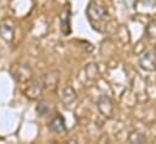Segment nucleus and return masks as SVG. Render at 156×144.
Returning <instances> with one entry per match:
<instances>
[{
  "label": "nucleus",
  "instance_id": "nucleus-1",
  "mask_svg": "<svg viewBox=\"0 0 156 144\" xmlns=\"http://www.w3.org/2000/svg\"><path fill=\"white\" fill-rule=\"evenodd\" d=\"M86 16H87V20H88L91 27L94 31H97L99 33L105 32V28H107L110 16H109L108 11L102 5H99L94 0H91L86 9Z\"/></svg>",
  "mask_w": 156,
  "mask_h": 144
},
{
  "label": "nucleus",
  "instance_id": "nucleus-2",
  "mask_svg": "<svg viewBox=\"0 0 156 144\" xmlns=\"http://www.w3.org/2000/svg\"><path fill=\"white\" fill-rule=\"evenodd\" d=\"M12 77L17 82H29L33 77V70L28 64H13L10 69Z\"/></svg>",
  "mask_w": 156,
  "mask_h": 144
},
{
  "label": "nucleus",
  "instance_id": "nucleus-3",
  "mask_svg": "<svg viewBox=\"0 0 156 144\" xmlns=\"http://www.w3.org/2000/svg\"><path fill=\"white\" fill-rule=\"evenodd\" d=\"M96 106L99 110V113L105 116L107 119H112L114 116V113H115V107H114V103L112 101V98L107 95H101L96 102Z\"/></svg>",
  "mask_w": 156,
  "mask_h": 144
},
{
  "label": "nucleus",
  "instance_id": "nucleus-4",
  "mask_svg": "<svg viewBox=\"0 0 156 144\" xmlns=\"http://www.w3.org/2000/svg\"><path fill=\"white\" fill-rule=\"evenodd\" d=\"M139 66L142 69L147 72L156 70V51L155 50H147L139 56Z\"/></svg>",
  "mask_w": 156,
  "mask_h": 144
},
{
  "label": "nucleus",
  "instance_id": "nucleus-5",
  "mask_svg": "<svg viewBox=\"0 0 156 144\" xmlns=\"http://www.w3.org/2000/svg\"><path fill=\"white\" fill-rule=\"evenodd\" d=\"M42 91H44V85H42L41 77H39V79H33L32 81H29V85L26 88L24 93L29 99L34 101V99H38L42 95Z\"/></svg>",
  "mask_w": 156,
  "mask_h": 144
},
{
  "label": "nucleus",
  "instance_id": "nucleus-6",
  "mask_svg": "<svg viewBox=\"0 0 156 144\" xmlns=\"http://www.w3.org/2000/svg\"><path fill=\"white\" fill-rule=\"evenodd\" d=\"M0 36L6 42H12L15 39V26L10 20L0 21Z\"/></svg>",
  "mask_w": 156,
  "mask_h": 144
},
{
  "label": "nucleus",
  "instance_id": "nucleus-7",
  "mask_svg": "<svg viewBox=\"0 0 156 144\" xmlns=\"http://www.w3.org/2000/svg\"><path fill=\"white\" fill-rule=\"evenodd\" d=\"M70 17H72V10H70V6L68 5L63 9L61 17H59V26H61V31H62L63 35H69L72 33Z\"/></svg>",
  "mask_w": 156,
  "mask_h": 144
},
{
  "label": "nucleus",
  "instance_id": "nucleus-8",
  "mask_svg": "<svg viewBox=\"0 0 156 144\" xmlns=\"http://www.w3.org/2000/svg\"><path fill=\"white\" fill-rule=\"evenodd\" d=\"M41 81L44 85V90L53 91L56 90L58 82H59V73L58 72H48L41 76Z\"/></svg>",
  "mask_w": 156,
  "mask_h": 144
},
{
  "label": "nucleus",
  "instance_id": "nucleus-9",
  "mask_svg": "<svg viewBox=\"0 0 156 144\" xmlns=\"http://www.w3.org/2000/svg\"><path fill=\"white\" fill-rule=\"evenodd\" d=\"M48 128L53 133H63L67 131V125H66V119L63 115L57 114L48 124Z\"/></svg>",
  "mask_w": 156,
  "mask_h": 144
},
{
  "label": "nucleus",
  "instance_id": "nucleus-10",
  "mask_svg": "<svg viewBox=\"0 0 156 144\" xmlns=\"http://www.w3.org/2000/svg\"><path fill=\"white\" fill-rule=\"evenodd\" d=\"M62 102L66 106H70L73 102H75L76 99V92L72 86H66L62 91V96H61Z\"/></svg>",
  "mask_w": 156,
  "mask_h": 144
},
{
  "label": "nucleus",
  "instance_id": "nucleus-11",
  "mask_svg": "<svg viewBox=\"0 0 156 144\" xmlns=\"http://www.w3.org/2000/svg\"><path fill=\"white\" fill-rule=\"evenodd\" d=\"M128 141L131 143H147L148 142V138L145 137V135H143L142 132H138V131H133L132 133H129V137H128Z\"/></svg>",
  "mask_w": 156,
  "mask_h": 144
},
{
  "label": "nucleus",
  "instance_id": "nucleus-12",
  "mask_svg": "<svg viewBox=\"0 0 156 144\" xmlns=\"http://www.w3.org/2000/svg\"><path fill=\"white\" fill-rule=\"evenodd\" d=\"M145 33L149 40L151 41H156V21L153 20L148 23L147 28H145Z\"/></svg>",
  "mask_w": 156,
  "mask_h": 144
},
{
  "label": "nucleus",
  "instance_id": "nucleus-13",
  "mask_svg": "<svg viewBox=\"0 0 156 144\" xmlns=\"http://www.w3.org/2000/svg\"><path fill=\"white\" fill-rule=\"evenodd\" d=\"M50 104L47 103V102H45V101H41L39 102V104L37 106V113H38V115L39 116H45V115H47L48 113H50Z\"/></svg>",
  "mask_w": 156,
  "mask_h": 144
},
{
  "label": "nucleus",
  "instance_id": "nucleus-14",
  "mask_svg": "<svg viewBox=\"0 0 156 144\" xmlns=\"http://www.w3.org/2000/svg\"><path fill=\"white\" fill-rule=\"evenodd\" d=\"M86 73H87V77L91 80H96L98 77V68L94 64H88L86 67Z\"/></svg>",
  "mask_w": 156,
  "mask_h": 144
},
{
  "label": "nucleus",
  "instance_id": "nucleus-15",
  "mask_svg": "<svg viewBox=\"0 0 156 144\" xmlns=\"http://www.w3.org/2000/svg\"><path fill=\"white\" fill-rule=\"evenodd\" d=\"M144 5H148V6H151V7H155L156 6V0H140Z\"/></svg>",
  "mask_w": 156,
  "mask_h": 144
}]
</instances>
